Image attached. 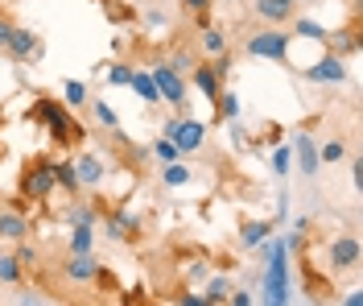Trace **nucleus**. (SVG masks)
Here are the masks:
<instances>
[{
	"mask_svg": "<svg viewBox=\"0 0 363 306\" xmlns=\"http://www.w3.org/2000/svg\"><path fill=\"white\" fill-rule=\"evenodd\" d=\"M54 182H58V190H67L70 199H79L83 195V182H79V170H74V158H54Z\"/></svg>",
	"mask_w": 363,
	"mask_h": 306,
	"instance_id": "nucleus-16",
	"label": "nucleus"
},
{
	"mask_svg": "<svg viewBox=\"0 0 363 306\" xmlns=\"http://www.w3.org/2000/svg\"><path fill=\"white\" fill-rule=\"evenodd\" d=\"M252 13L260 25H285L297 17V0H252Z\"/></svg>",
	"mask_w": 363,
	"mask_h": 306,
	"instance_id": "nucleus-11",
	"label": "nucleus"
},
{
	"mask_svg": "<svg viewBox=\"0 0 363 306\" xmlns=\"http://www.w3.org/2000/svg\"><path fill=\"white\" fill-rule=\"evenodd\" d=\"M227 306H252V294H248V290H231Z\"/></svg>",
	"mask_w": 363,
	"mask_h": 306,
	"instance_id": "nucleus-41",
	"label": "nucleus"
},
{
	"mask_svg": "<svg viewBox=\"0 0 363 306\" xmlns=\"http://www.w3.org/2000/svg\"><path fill=\"white\" fill-rule=\"evenodd\" d=\"M128 87H133V92L140 95L145 104H149V108H157V104H161V95H157V83H153V75L145 71V67H133V83H128Z\"/></svg>",
	"mask_w": 363,
	"mask_h": 306,
	"instance_id": "nucleus-21",
	"label": "nucleus"
},
{
	"mask_svg": "<svg viewBox=\"0 0 363 306\" xmlns=\"http://www.w3.org/2000/svg\"><path fill=\"white\" fill-rule=\"evenodd\" d=\"M54 190H58V182H54V158H50V153L29 158L25 170H21V182H17V195L29 199V203H45Z\"/></svg>",
	"mask_w": 363,
	"mask_h": 306,
	"instance_id": "nucleus-3",
	"label": "nucleus"
},
{
	"mask_svg": "<svg viewBox=\"0 0 363 306\" xmlns=\"http://www.w3.org/2000/svg\"><path fill=\"white\" fill-rule=\"evenodd\" d=\"M342 158H347V141H342V137H335V141H326L318 149V162L322 165H335V162H342Z\"/></svg>",
	"mask_w": 363,
	"mask_h": 306,
	"instance_id": "nucleus-29",
	"label": "nucleus"
},
{
	"mask_svg": "<svg viewBox=\"0 0 363 306\" xmlns=\"http://www.w3.org/2000/svg\"><path fill=\"white\" fill-rule=\"evenodd\" d=\"M190 79H194V87L203 92V99H215V95L223 92V79H219V75L211 71V62H194Z\"/></svg>",
	"mask_w": 363,
	"mask_h": 306,
	"instance_id": "nucleus-19",
	"label": "nucleus"
},
{
	"mask_svg": "<svg viewBox=\"0 0 363 306\" xmlns=\"http://www.w3.org/2000/svg\"><path fill=\"white\" fill-rule=\"evenodd\" d=\"M294 153H297V165H301V174H306V178H314L318 170H322V162H318V145H314L310 133H297Z\"/></svg>",
	"mask_w": 363,
	"mask_h": 306,
	"instance_id": "nucleus-18",
	"label": "nucleus"
},
{
	"mask_svg": "<svg viewBox=\"0 0 363 306\" xmlns=\"http://www.w3.org/2000/svg\"><path fill=\"white\" fill-rule=\"evenodd\" d=\"M194 182V170L186 162H169V165H161V187H169V190H178V187H190Z\"/></svg>",
	"mask_w": 363,
	"mask_h": 306,
	"instance_id": "nucleus-23",
	"label": "nucleus"
},
{
	"mask_svg": "<svg viewBox=\"0 0 363 306\" xmlns=\"http://www.w3.org/2000/svg\"><path fill=\"white\" fill-rule=\"evenodd\" d=\"M17 261H21L25 269H38V248H33L29 240H21V244H17Z\"/></svg>",
	"mask_w": 363,
	"mask_h": 306,
	"instance_id": "nucleus-38",
	"label": "nucleus"
},
{
	"mask_svg": "<svg viewBox=\"0 0 363 306\" xmlns=\"http://www.w3.org/2000/svg\"><path fill=\"white\" fill-rule=\"evenodd\" d=\"M182 9H186V13H206L211 0H182Z\"/></svg>",
	"mask_w": 363,
	"mask_h": 306,
	"instance_id": "nucleus-42",
	"label": "nucleus"
},
{
	"mask_svg": "<svg viewBox=\"0 0 363 306\" xmlns=\"http://www.w3.org/2000/svg\"><path fill=\"white\" fill-rule=\"evenodd\" d=\"M4 54H9L13 62H29V58H38V54H42V38H38L33 29L17 25V29H13V38H9V46H4Z\"/></svg>",
	"mask_w": 363,
	"mask_h": 306,
	"instance_id": "nucleus-12",
	"label": "nucleus"
},
{
	"mask_svg": "<svg viewBox=\"0 0 363 306\" xmlns=\"http://www.w3.org/2000/svg\"><path fill=\"white\" fill-rule=\"evenodd\" d=\"M211 278V269H206V261H194V269H190V285H199Z\"/></svg>",
	"mask_w": 363,
	"mask_h": 306,
	"instance_id": "nucleus-39",
	"label": "nucleus"
},
{
	"mask_svg": "<svg viewBox=\"0 0 363 306\" xmlns=\"http://www.w3.org/2000/svg\"><path fill=\"white\" fill-rule=\"evenodd\" d=\"M67 253H70V257H79V253H95V228H87V224H79V228H70Z\"/></svg>",
	"mask_w": 363,
	"mask_h": 306,
	"instance_id": "nucleus-25",
	"label": "nucleus"
},
{
	"mask_svg": "<svg viewBox=\"0 0 363 306\" xmlns=\"http://www.w3.org/2000/svg\"><path fill=\"white\" fill-rule=\"evenodd\" d=\"M108 17H112V21H124V17H128V9H120V4H112V9H108Z\"/></svg>",
	"mask_w": 363,
	"mask_h": 306,
	"instance_id": "nucleus-46",
	"label": "nucleus"
},
{
	"mask_svg": "<svg viewBox=\"0 0 363 306\" xmlns=\"http://www.w3.org/2000/svg\"><path fill=\"white\" fill-rule=\"evenodd\" d=\"M342 306H363V294H359V290H351V294L342 298Z\"/></svg>",
	"mask_w": 363,
	"mask_h": 306,
	"instance_id": "nucleus-45",
	"label": "nucleus"
},
{
	"mask_svg": "<svg viewBox=\"0 0 363 306\" xmlns=\"http://www.w3.org/2000/svg\"><path fill=\"white\" fill-rule=\"evenodd\" d=\"M25 278H29V269L17 261V253H0V285L17 290V285H25Z\"/></svg>",
	"mask_w": 363,
	"mask_h": 306,
	"instance_id": "nucleus-20",
	"label": "nucleus"
},
{
	"mask_svg": "<svg viewBox=\"0 0 363 306\" xmlns=\"http://www.w3.org/2000/svg\"><path fill=\"white\" fill-rule=\"evenodd\" d=\"M223 50H231L227 46V33L219 29V25H206L203 29V54L206 58H215V54H223Z\"/></svg>",
	"mask_w": 363,
	"mask_h": 306,
	"instance_id": "nucleus-27",
	"label": "nucleus"
},
{
	"mask_svg": "<svg viewBox=\"0 0 363 306\" xmlns=\"http://www.w3.org/2000/svg\"><path fill=\"white\" fill-rule=\"evenodd\" d=\"M74 170H79L83 190H99L104 178H108V162H104L99 153H79V158H74Z\"/></svg>",
	"mask_w": 363,
	"mask_h": 306,
	"instance_id": "nucleus-15",
	"label": "nucleus"
},
{
	"mask_svg": "<svg viewBox=\"0 0 363 306\" xmlns=\"http://www.w3.org/2000/svg\"><path fill=\"white\" fill-rule=\"evenodd\" d=\"M301 79L306 83H322V87H335V83H342L347 79V62H342V54H326V58H318L314 67H306L301 71Z\"/></svg>",
	"mask_w": 363,
	"mask_h": 306,
	"instance_id": "nucleus-10",
	"label": "nucleus"
},
{
	"mask_svg": "<svg viewBox=\"0 0 363 306\" xmlns=\"http://www.w3.org/2000/svg\"><path fill=\"white\" fill-rule=\"evenodd\" d=\"M289 170H294V149H281V145H277V153H272V174L285 178Z\"/></svg>",
	"mask_w": 363,
	"mask_h": 306,
	"instance_id": "nucleus-33",
	"label": "nucleus"
},
{
	"mask_svg": "<svg viewBox=\"0 0 363 306\" xmlns=\"http://www.w3.org/2000/svg\"><path fill=\"white\" fill-rule=\"evenodd\" d=\"M149 75H153V83H157V95H161V104H174V108H182V116H186V79H182L165 58H157L153 67H149Z\"/></svg>",
	"mask_w": 363,
	"mask_h": 306,
	"instance_id": "nucleus-6",
	"label": "nucleus"
},
{
	"mask_svg": "<svg viewBox=\"0 0 363 306\" xmlns=\"http://www.w3.org/2000/svg\"><path fill=\"white\" fill-rule=\"evenodd\" d=\"M289 46H294V33H285L281 25H260L256 33H248L244 54L269 58V62H289Z\"/></svg>",
	"mask_w": 363,
	"mask_h": 306,
	"instance_id": "nucleus-4",
	"label": "nucleus"
},
{
	"mask_svg": "<svg viewBox=\"0 0 363 306\" xmlns=\"http://www.w3.org/2000/svg\"><path fill=\"white\" fill-rule=\"evenodd\" d=\"M104 219V199H70L67 203V228H79V224H87V228H95Z\"/></svg>",
	"mask_w": 363,
	"mask_h": 306,
	"instance_id": "nucleus-13",
	"label": "nucleus"
},
{
	"mask_svg": "<svg viewBox=\"0 0 363 306\" xmlns=\"http://www.w3.org/2000/svg\"><path fill=\"white\" fill-rule=\"evenodd\" d=\"M339 42V50L335 54H359V29L351 25V29H342V38H335Z\"/></svg>",
	"mask_w": 363,
	"mask_h": 306,
	"instance_id": "nucleus-35",
	"label": "nucleus"
},
{
	"mask_svg": "<svg viewBox=\"0 0 363 306\" xmlns=\"http://www.w3.org/2000/svg\"><path fill=\"white\" fill-rule=\"evenodd\" d=\"M17 306H42V298H38V294H29V290H25L21 298H17Z\"/></svg>",
	"mask_w": 363,
	"mask_h": 306,
	"instance_id": "nucleus-44",
	"label": "nucleus"
},
{
	"mask_svg": "<svg viewBox=\"0 0 363 306\" xmlns=\"http://www.w3.org/2000/svg\"><path fill=\"white\" fill-rule=\"evenodd\" d=\"M0 129H4V108H0Z\"/></svg>",
	"mask_w": 363,
	"mask_h": 306,
	"instance_id": "nucleus-47",
	"label": "nucleus"
},
{
	"mask_svg": "<svg viewBox=\"0 0 363 306\" xmlns=\"http://www.w3.org/2000/svg\"><path fill=\"white\" fill-rule=\"evenodd\" d=\"M165 62H169V67H174V71H178L182 79H186V75L194 71V54H190V50H178V54H169Z\"/></svg>",
	"mask_w": 363,
	"mask_h": 306,
	"instance_id": "nucleus-36",
	"label": "nucleus"
},
{
	"mask_svg": "<svg viewBox=\"0 0 363 306\" xmlns=\"http://www.w3.org/2000/svg\"><path fill=\"white\" fill-rule=\"evenodd\" d=\"M108 83L112 87H128L133 83V67L128 62H108Z\"/></svg>",
	"mask_w": 363,
	"mask_h": 306,
	"instance_id": "nucleus-32",
	"label": "nucleus"
},
{
	"mask_svg": "<svg viewBox=\"0 0 363 306\" xmlns=\"http://www.w3.org/2000/svg\"><path fill=\"white\" fill-rule=\"evenodd\" d=\"M294 33H306V38H314V42H326V38H330L318 21H301V17H294Z\"/></svg>",
	"mask_w": 363,
	"mask_h": 306,
	"instance_id": "nucleus-34",
	"label": "nucleus"
},
{
	"mask_svg": "<svg viewBox=\"0 0 363 306\" xmlns=\"http://www.w3.org/2000/svg\"><path fill=\"white\" fill-rule=\"evenodd\" d=\"M161 137H169V141L178 145L182 158H190V153H199V149L206 145V124L194 120V116H174V120H165Z\"/></svg>",
	"mask_w": 363,
	"mask_h": 306,
	"instance_id": "nucleus-5",
	"label": "nucleus"
},
{
	"mask_svg": "<svg viewBox=\"0 0 363 306\" xmlns=\"http://www.w3.org/2000/svg\"><path fill=\"white\" fill-rule=\"evenodd\" d=\"M91 112H95V120H99L108 133H120V116L112 112V104H108V99H95V104H91Z\"/></svg>",
	"mask_w": 363,
	"mask_h": 306,
	"instance_id": "nucleus-28",
	"label": "nucleus"
},
{
	"mask_svg": "<svg viewBox=\"0 0 363 306\" xmlns=\"http://www.w3.org/2000/svg\"><path fill=\"white\" fill-rule=\"evenodd\" d=\"M140 232H145V219H140L136 212H128V207L104 212V236H108V240H116V244H133V240H140Z\"/></svg>",
	"mask_w": 363,
	"mask_h": 306,
	"instance_id": "nucleus-7",
	"label": "nucleus"
},
{
	"mask_svg": "<svg viewBox=\"0 0 363 306\" xmlns=\"http://www.w3.org/2000/svg\"><path fill=\"white\" fill-rule=\"evenodd\" d=\"M272 232H277L272 219H244L240 224V248H260Z\"/></svg>",
	"mask_w": 363,
	"mask_h": 306,
	"instance_id": "nucleus-17",
	"label": "nucleus"
},
{
	"mask_svg": "<svg viewBox=\"0 0 363 306\" xmlns=\"http://www.w3.org/2000/svg\"><path fill=\"white\" fill-rule=\"evenodd\" d=\"M227 4H235V0H227Z\"/></svg>",
	"mask_w": 363,
	"mask_h": 306,
	"instance_id": "nucleus-48",
	"label": "nucleus"
},
{
	"mask_svg": "<svg viewBox=\"0 0 363 306\" xmlns=\"http://www.w3.org/2000/svg\"><path fill=\"white\" fill-rule=\"evenodd\" d=\"M169 306H211V302L203 298V290H194V285H182L178 294L169 298Z\"/></svg>",
	"mask_w": 363,
	"mask_h": 306,
	"instance_id": "nucleus-31",
	"label": "nucleus"
},
{
	"mask_svg": "<svg viewBox=\"0 0 363 306\" xmlns=\"http://www.w3.org/2000/svg\"><path fill=\"white\" fill-rule=\"evenodd\" d=\"M231 290H235V282L227 278V273H215V278H206V285H203V298L211 306H223L227 298H231Z\"/></svg>",
	"mask_w": 363,
	"mask_h": 306,
	"instance_id": "nucleus-22",
	"label": "nucleus"
},
{
	"mask_svg": "<svg viewBox=\"0 0 363 306\" xmlns=\"http://www.w3.org/2000/svg\"><path fill=\"white\" fill-rule=\"evenodd\" d=\"M347 165H351V182L359 187V182H363V162H359V158H351V162H347Z\"/></svg>",
	"mask_w": 363,
	"mask_h": 306,
	"instance_id": "nucleus-43",
	"label": "nucleus"
},
{
	"mask_svg": "<svg viewBox=\"0 0 363 306\" xmlns=\"http://www.w3.org/2000/svg\"><path fill=\"white\" fill-rule=\"evenodd\" d=\"M240 112H244V104H240V95L235 92H219L215 95V116L223 120V124H235Z\"/></svg>",
	"mask_w": 363,
	"mask_h": 306,
	"instance_id": "nucleus-24",
	"label": "nucleus"
},
{
	"mask_svg": "<svg viewBox=\"0 0 363 306\" xmlns=\"http://www.w3.org/2000/svg\"><path fill=\"white\" fill-rule=\"evenodd\" d=\"M13 29H17V25H13L9 17H4V13H0V50L9 46V38H13Z\"/></svg>",
	"mask_w": 363,
	"mask_h": 306,
	"instance_id": "nucleus-40",
	"label": "nucleus"
},
{
	"mask_svg": "<svg viewBox=\"0 0 363 306\" xmlns=\"http://www.w3.org/2000/svg\"><path fill=\"white\" fill-rule=\"evenodd\" d=\"M29 120H33V124H45V129H50V141L62 145V149H70V145H79L87 137V129L70 116V108L62 99H54V95H38V99L29 104Z\"/></svg>",
	"mask_w": 363,
	"mask_h": 306,
	"instance_id": "nucleus-1",
	"label": "nucleus"
},
{
	"mask_svg": "<svg viewBox=\"0 0 363 306\" xmlns=\"http://www.w3.org/2000/svg\"><path fill=\"white\" fill-rule=\"evenodd\" d=\"M231 67H235V58H231V50H223V54H215V62H211V71L219 75V79H227V75H231Z\"/></svg>",
	"mask_w": 363,
	"mask_h": 306,
	"instance_id": "nucleus-37",
	"label": "nucleus"
},
{
	"mask_svg": "<svg viewBox=\"0 0 363 306\" xmlns=\"http://www.w3.org/2000/svg\"><path fill=\"white\" fill-rule=\"evenodd\" d=\"M326 261H330V273H355L359 269V236H335L326 244Z\"/></svg>",
	"mask_w": 363,
	"mask_h": 306,
	"instance_id": "nucleus-8",
	"label": "nucleus"
},
{
	"mask_svg": "<svg viewBox=\"0 0 363 306\" xmlns=\"http://www.w3.org/2000/svg\"><path fill=\"white\" fill-rule=\"evenodd\" d=\"M62 104H67L70 112H74V108H87L91 104L87 83H83V79H67V87H62Z\"/></svg>",
	"mask_w": 363,
	"mask_h": 306,
	"instance_id": "nucleus-26",
	"label": "nucleus"
},
{
	"mask_svg": "<svg viewBox=\"0 0 363 306\" xmlns=\"http://www.w3.org/2000/svg\"><path fill=\"white\" fill-rule=\"evenodd\" d=\"M149 153H153V158H157L161 165H169V162H182L178 145L169 141V137H157V141H153V149H149Z\"/></svg>",
	"mask_w": 363,
	"mask_h": 306,
	"instance_id": "nucleus-30",
	"label": "nucleus"
},
{
	"mask_svg": "<svg viewBox=\"0 0 363 306\" xmlns=\"http://www.w3.org/2000/svg\"><path fill=\"white\" fill-rule=\"evenodd\" d=\"M62 278H67L70 285H91V282L104 278V265H99L95 253H79V257L67 253V261H62Z\"/></svg>",
	"mask_w": 363,
	"mask_h": 306,
	"instance_id": "nucleus-9",
	"label": "nucleus"
},
{
	"mask_svg": "<svg viewBox=\"0 0 363 306\" xmlns=\"http://www.w3.org/2000/svg\"><path fill=\"white\" fill-rule=\"evenodd\" d=\"M264 282H260V306H289V248L281 236H269L264 244Z\"/></svg>",
	"mask_w": 363,
	"mask_h": 306,
	"instance_id": "nucleus-2",
	"label": "nucleus"
},
{
	"mask_svg": "<svg viewBox=\"0 0 363 306\" xmlns=\"http://www.w3.org/2000/svg\"><path fill=\"white\" fill-rule=\"evenodd\" d=\"M29 215L17 212V207H0V240H9V244H21V240H29Z\"/></svg>",
	"mask_w": 363,
	"mask_h": 306,
	"instance_id": "nucleus-14",
	"label": "nucleus"
}]
</instances>
